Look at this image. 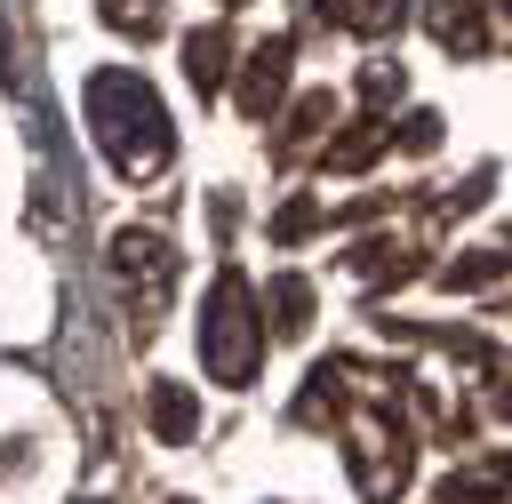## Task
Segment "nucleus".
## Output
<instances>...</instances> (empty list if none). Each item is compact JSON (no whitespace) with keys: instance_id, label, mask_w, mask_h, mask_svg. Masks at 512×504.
Masks as SVG:
<instances>
[{"instance_id":"6","label":"nucleus","mask_w":512,"mask_h":504,"mask_svg":"<svg viewBox=\"0 0 512 504\" xmlns=\"http://www.w3.org/2000/svg\"><path fill=\"white\" fill-rule=\"evenodd\" d=\"M488 16H496V0H432V8H424L432 40L456 48V56H480V48H488Z\"/></svg>"},{"instance_id":"8","label":"nucleus","mask_w":512,"mask_h":504,"mask_svg":"<svg viewBox=\"0 0 512 504\" xmlns=\"http://www.w3.org/2000/svg\"><path fill=\"white\" fill-rule=\"evenodd\" d=\"M144 416H152V432H160L168 448L200 432V400H192L184 384H152V400H144Z\"/></svg>"},{"instance_id":"20","label":"nucleus","mask_w":512,"mask_h":504,"mask_svg":"<svg viewBox=\"0 0 512 504\" xmlns=\"http://www.w3.org/2000/svg\"><path fill=\"white\" fill-rule=\"evenodd\" d=\"M224 8H240V0H224Z\"/></svg>"},{"instance_id":"13","label":"nucleus","mask_w":512,"mask_h":504,"mask_svg":"<svg viewBox=\"0 0 512 504\" xmlns=\"http://www.w3.org/2000/svg\"><path fill=\"white\" fill-rule=\"evenodd\" d=\"M272 312H280V336H304V320H312V280L280 272V280H272Z\"/></svg>"},{"instance_id":"9","label":"nucleus","mask_w":512,"mask_h":504,"mask_svg":"<svg viewBox=\"0 0 512 504\" xmlns=\"http://www.w3.org/2000/svg\"><path fill=\"white\" fill-rule=\"evenodd\" d=\"M328 24H344V32H400V16H408V0H312Z\"/></svg>"},{"instance_id":"21","label":"nucleus","mask_w":512,"mask_h":504,"mask_svg":"<svg viewBox=\"0 0 512 504\" xmlns=\"http://www.w3.org/2000/svg\"><path fill=\"white\" fill-rule=\"evenodd\" d=\"M176 504H184V496H176Z\"/></svg>"},{"instance_id":"4","label":"nucleus","mask_w":512,"mask_h":504,"mask_svg":"<svg viewBox=\"0 0 512 504\" xmlns=\"http://www.w3.org/2000/svg\"><path fill=\"white\" fill-rule=\"evenodd\" d=\"M344 464H352V480H360L368 504H392L400 480H408V440H400V424H392V432H384V424H352Z\"/></svg>"},{"instance_id":"12","label":"nucleus","mask_w":512,"mask_h":504,"mask_svg":"<svg viewBox=\"0 0 512 504\" xmlns=\"http://www.w3.org/2000/svg\"><path fill=\"white\" fill-rule=\"evenodd\" d=\"M328 112H336V104H328V88H320V96H304V104L288 112V128H280V160H296V152L320 136V120H328Z\"/></svg>"},{"instance_id":"3","label":"nucleus","mask_w":512,"mask_h":504,"mask_svg":"<svg viewBox=\"0 0 512 504\" xmlns=\"http://www.w3.org/2000/svg\"><path fill=\"white\" fill-rule=\"evenodd\" d=\"M112 272H120V296L136 304V320H152L176 296V248L152 240V232H120L112 240Z\"/></svg>"},{"instance_id":"1","label":"nucleus","mask_w":512,"mask_h":504,"mask_svg":"<svg viewBox=\"0 0 512 504\" xmlns=\"http://www.w3.org/2000/svg\"><path fill=\"white\" fill-rule=\"evenodd\" d=\"M88 128H96V144H104V160H112L120 176H160L168 152H176L160 96H152L136 72H120V64L88 80Z\"/></svg>"},{"instance_id":"2","label":"nucleus","mask_w":512,"mask_h":504,"mask_svg":"<svg viewBox=\"0 0 512 504\" xmlns=\"http://www.w3.org/2000/svg\"><path fill=\"white\" fill-rule=\"evenodd\" d=\"M200 368L216 384H248L264 368V304L240 272H216L208 312H200Z\"/></svg>"},{"instance_id":"18","label":"nucleus","mask_w":512,"mask_h":504,"mask_svg":"<svg viewBox=\"0 0 512 504\" xmlns=\"http://www.w3.org/2000/svg\"><path fill=\"white\" fill-rule=\"evenodd\" d=\"M400 88H408L400 64H368V72H360V96H368V104H384V96H400Z\"/></svg>"},{"instance_id":"10","label":"nucleus","mask_w":512,"mask_h":504,"mask_svg":"<svg viewBox=\"0 0 512 504\" xmlns=\"http://www.w3.org/2000/svg\"><path fill=\"white\" fill-rule=\"evenodd\" d=\"M384 136H392V128H384L376 112H368V120H352V136H336V144H328V168H336V176H352V168H368Z\"/></svg>"},{"instance_id":"16","label":"nucleus","mask_w":512,"mask_h":504,"mask_svg":"<svg viewBox=\"0 0 512 504\" xmlns=\"http://www.w3.org/2000/svg\"><path fill=\"white\" fill-rule=\"evenodd\" d=\"M312 224H320V200H288V208L272 216V240H304Z\"/></svg>"},{"instance_id":"14","label":"nucleus","mask_w":512,"mask_h":504,"mask_svg":"<svg viewBox=\"0 0 512 504\" xmlns=\"http://www.w3.org/2000/svg\"><path fill=\"white\" fill-rule=\"evenodd\" d=\"M496 496H504V472H464L440 488V504H496Z\"/></svg>"},{"instance_id":"19","label":"nucleus","mask_w":512,"mask_h":504,"mask_svg":"<svg viewBox=\"0 0 512 504\" xmlns=\"http://www.w3.org/2000/svg\"><path fill=\"white\" fill-rule=\"evenodd\" d=\"M8 64H16V40H8V8H0V80H8Z\"/></svg>"},{"instance_id":"5","label":"nucleus","mask_w":512,"mask_h":504,"mask_svg":"<svg viewBox=\"0 0 512 504\" xmlns=\"http://www.w3.org/2000/svg\"><path fill=\"white\" fill-rule=\"evenodd\" d=\"M288 32H272L264 48H248V64H240V112L248 120H272V104L288 96Z\"/></svg>"},{"instance_id":"7","label":"nucleus","mask_w":512,"mask_h":504,"mask_svg":"<svg viewBox=\"0 0 512 504\" xmlns=\"http://www.w3.org/2000/svg\"><path fill=\"white\" fill-rule=\"evenodd\" d=\"M224 72H232V32H224V24L184 32V80H192L200 96H216V88H224Z\"/></svg>"},{"instance_id":"17","label":"nucleus","mask_w":512,"mask_h":504,"mask_svg":"<svg viewBox=\"0 0 512 504\" xmlns=\"http://www.w3.org/2000/svg\"><path fill=\"white\" fill-rule=\"evenodd\" d=\"M440 144V112H408L400 120V152H432Z\"/></svg>"},{"instance_id":"15","label":"nucleus","mask_w":512,"mask_h":504,"mask_svg":"<svg viewBox=\"0 0 512 504\" xmlns=\"http://www.w3.org/2000/svg\"><path fill=\"white\" fill-rule=\"evenodd\" d=\"M496 272H504V256H496V248H472V256L448 264L440 280H448V288H480V280H496Z\"/></svg>"},{"instance_id":"11","label":"nucleus","mask_w":512,"mask_h":504,"mask_svg":"<svg viewBox=\"0 0 512 504\" xmlns=\"http://www.w3.org/2000/svg\"><path fill=\"white\" fill-rule=\"evenodd\" d=\"M96 16H104L112 32H128V40H152V32L168 24V0H96Z\"/></svg>"}]
</instances>
